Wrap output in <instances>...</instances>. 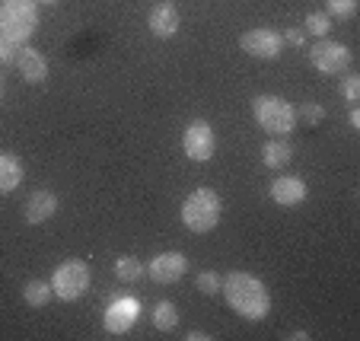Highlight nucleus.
<instances>
[{
    "instance_id": "obj_22",
    "label": "nucleus",
    "mask_w": 360,
    "mask_h": 341,
    "mask_svg": "<svg viewBox=\"0 0 360 341\" xmlns=\"http://www.w3.org/2000/svg\"><path fill=\"white\" fill-rule=\"evenodd\" d=\"M341 96H345L351 105L360 103V74H354V70H345V80H341Z\"/></svg>"
},
{
    "instance_id": "obj_11",
    "label": "nucleus",
    "mask_w": 360,
    "mask_h": 341,
    "mask_svg": "<svg viewBox=\"0 0 360 341\" xmlns=\"http://www.w3.org/2000/svg\"><path fill=\"white\" fill-rule=\"evenodd\" d=\"M271 201L274 205H281V207H297V205H303L306 201V195H309V188H306V182L300 176H278L271 182Z\"/></svg>"
},
{
    "instance_id": "obj_25",
    "label": "nucleus",
    "mask_w": 360,
    "mask_h": 341,
    "mask_svg": "<svg viewBox=\"0 0 360 341\" xmlns=\"http://www.w3.org/2000/svg\"><path fill=\"white\" fill-rule=\"evenodd\" d=\"M16 48H20V45H13V41H7L4 35H0V64L16 61Z\"/></svg>"
},
{
    "instance_id": "obj_9",
    "label": "nucleus",
    "mask_w": 360,
    "mask_h": 341,
    "mask_svg": "<svg viewBox=\"0 0 360 341\" xmlns=\"http://www.w3.org/2000/svg\"><path fill=\"white\" fill-rule=\"evenodd\" d=\"M239 48H243L245 55L259 58V61H271V58H278L281 51H284V35H281L278 29L259 26V29H249V32H243V39H239Z\"/></svg>"
},
{
    "instance_id": "obj_16",
    "label": "nucleus",
    "mask_w": 360,
    "mask_h": 341,
    "mask_svg": "<svg viewBox=\"0 0 360 341\" xmlns=\"http://www.w3.org/2000/svg\"><path fill=\"white\" fill-rule=\"evenodd\" d=\"M290 160H293V147L287 143V137H271V141H265V147H262V163H265L268 169H284Z\"/></svg>"
},
{
    "instance_id": "obj_24",
    "label": "nucleus",
    "mask_w": 360,
    "mask_h": 341,
    "mask_svg": "<svg viewBox=\"0 0 360 341\" xmlns=\"http://www.w3.org/2000/svg\"><path fill=\"white\" fill-rule=\"evenodd\" d=\"M297 118H303V122H309V124H319V122H326V109H322L319 103H303L297 109Z\"/></svg>"
},
{
    "instance_id": "obj_23",
    "label": "nucleus",
    "mask_w": 360,
    "mask_h": 341,
    "mask_svg": "<svg viewBox=\"0 0 360 341\" xmlns=\"http://www.w3.org/2000/svg\"><path fill=\"white\" fill-rule=\"evenodd\" d=\"M195 284H198V290H201V294L214 297V294H220V284H224V278H220L217 271H201L195 278Z\"/></svg>"
},
{
    "instance_id": "obj_19",
    "label": "nucleus",
    "mask_w": 360,
    "mask_h": 341,
    "mask_svg": "<svg viewBox=\"0 0 360 341\" xmlns=\"http://www.w3.org/2000/svg\"><path fill=\"white\" fill-rule=\"evenodd\" d=\"M176 326H179V309L172 307L169 300H160L157 307H153V328H157V332H172Z\"/></svg>"
},
{
    "instance_id": "obj_2",
    "label": "nucleus",
    "mask_w": 360,
    "mask_h": 341,
    "mask_svg": "<svg viewBox=\"0 0 360 341\" xmlns=\"http://www.w3.org/2000/svg\"><path fill=\"white\" fill-rule=\"evenodd\" d=\"M39 29L35 0H0V35L13 45H26Z\"/></svg>"
},
{
    "instance_id": "obj_21",
    "label": "nucleus",
    "mask_w": 360,
    "mask_h": 341,
    "mask_svg": "<svg viewBox=\"0 0 360 341\" xmlns=\"http://www.w3.org/2000/svg\"><path fill=\"white\" fill-rule=\"evenodd\" d=\"M326 13L335 20H351L357 13V0H326Z\"/></svg>"
},
{
    "instance_id": "obj_3",
    "label": "nucleus",
    "mask_w": 360,
    "mask_h": 341,
    "mask_svg": "<svg viewBox=\"0 0 360 341\" xmlns=\"http://www.w3.org/2000/svg\"><path fill=\"white\" fill-rule=\"evenodd\" d=\"M252 115H255L259 128L268 131L271 137H287V134H293V128H297V109L287 103L284 96H274V93L255 96Z\"/></svg>"
},
{
    "instance_id": "obj_28",
    "label": "nucleus",
    "mask_w": 360,
    "mask_h": 341,
    "mask_svg": "<svg viewBox=\"0 0 360 341\" xmlns=\"http://www.w3.org/2000/svg\"><path fill=\"white\" fill-rule=\"evenodd\" d=\"M188 338L191 341H211V335L207 332H188Z\"/></svg>"
},
{
    "instance_id": "obj_20",
    "label": "nucleus",
    "mask_w": 360,
    "mask_h": 341,
    "mask_svg": "<svg viewBox=\"0 0 360 341\" xmlns=\"http://www.w3.org/2000/svg\"><path fill=\"white\" fill-rule=\"evenodd\" d=\"M328 29H332V16H328L326 10H313V13L306 16V26H303V32L316 35V39H326V35H328Z\"/></svg>"
},
{
    "instance_id": "obj_26",
    "label": "nucleus",
    "mask_w": 360,
    "mask_h": 341,
    "mask_svg": "<svg viewBox=\"0 0 360 341\" xmlns=\"http://www.w3.org/2000/svg\"><path fill=\"white\" fill-rule=\"evenodd\" d=\"M281 35H284V45H306L303 29H287V32H281Z\"/></svg>"
},
{
    "instance_id": "obj_15",
    "label": "nucleus",
    "mask_w": 360,
    "mask_h": 341,
    "mask_svg": "<svg viewBox=\"0 0 360 341\" xmlns=\"http://www.w3.org/2000/svg\"><path fill=\"white\" fill-rule=\"evenodd\" d=\"M22 179H26V166H22V160L16 157V153L0 150V195L16 191L22 185Z\"/></svg>"
},
{
    "instance_id": "obj_12",
    "label": "nucleus",
    "mask_w": 360,
    "mask_h": 341,
    "mask_svg": "<svg viewBox=\"0 0 360 341\" xmlns=\"http://www.w3.org/2000/svg\"><path fill=\"white\" fill-rule=\"evenodd\" d=\"M58 195L55 191H45V188H39V191H32L26 198V207H22V220L26 224H32V226H39V224H45V220H51L58 214Z\"/></svg>"
},
{
    "instance_id": "obj_17",
    "label": "nucleus",
    "mask_w": 360,
    "mask_h": 341,
    "mask_svg": "<svg viewBox=\"0 0 360 341\" xmlns=\"http://www.w3.org/2000/svg\"><path fill=\"white\" fill-rule=\"evenodd\" d=\"M51 297H55V290H51V281L32 278V281H26V287H22V300H26L32 309L48 307V303H51Z\"/></svg>"
},
{
    "instance_id": "obj_14",
    "label": "nucleus",
    "mask_w": 360,
    "mask_h": 341,
    "mask_svg": "<svg viewBox=\"0 0 360 341\" xmlns=\"http://www.w3.org/2000/svg\"><path fill=\"white\" fill-rule=\"evenodd\" d=\"M16 67H20V74H22V80L26 83H45V77H48V61H45V55L41 51H35L32 45H20L16 48Z\"/></svg>"
},
{
    "instance_id": "obj_31",
    "label": "nucleus",
    "mask_w": 360,
    "mask_h": 341,
    "mask_svg": "<svg viewBox=\"0 0 360 341\" xmlns=\"http://www.w3.org/2000/svg\"><path fill=\"white\" fill-rule=\"evenodd\" d=\"M0 96H4V80H0Z\"/></svg>"
},
{
    "instance_id": "obj_29",
    "label": "nucleus",
    "mask_w": 360,
    "mask_h": 341,
    "mask_svg": "<svg viewBox=\"0 0 360 341\" xmlns=\"http://www.w3.org/2000/svg\"><path fill=\"white\" fill-rule=\"evenodd\" d=\"M290 338L293 341H306L309 338V332H306V328H297V332H290Z\"/></svg>"
},
{
    "instance_id": "obj_7",
    "label": "nucleus",
    "mask_w": 360,
    "mask_h": 341,
    "mask_svg": "<svg viewBox=\"0 0 360 341\" xmlns=\"http://www.w3.org/2000/svg\"><path fill=\"white\" fill-rule=\"evenodd\" d=\"M141 319V300L131 294H115L105 307V316H102V326L112 335H128L131 328Z\"/></svg>"
},
{
    "instance_id": "obj_1",
    "label": "nucleus",
    "mask_w": 360,
    "mask_h": 341,
    "mask_svg": "<svg viewBox=\"0 0 360 341\" xmlns=\"http://www.w3.org/2000/svg\"><path fill=\"white\" fill-rule=\"evenodd\" d=\"M220 290H224V297H226V307L249 322H259L271 313V294H268L265 281H262L259 274L230 271L224 278V284H220Z\"/></svg>"
},
{
    "instance_id": "obj_30",
    "label": "nucleus",
    "mask_w": 360,
    "mask_h": 341,
    "mask_svg": "<svg viewBox=\"0 0 360 341\" xmlns=\"http://www.w3.org/2000/svg\"><path fill=\"white\" fill-rule=\"evenodd\" d=\"M35 4H58V0H35Z\"/></svg>"
},
{
    "instance_id": "obj_4",
    "label": "nucleus",
    "mask_w": 360,
    "mask_h": 341,
    "mask_svg": "<svg viewBox=\"0 0 360 341\" xmlns=\"http://www.w3.org/2000/svg\"><path fill=\"white\" fill-rule=\"evenodd\" d=\"M220 211H224V205H220V195L214 188H195L185 198L182 205V224L188 226L191 233H211L214 226L220 224Z\"/></svg>"
},
{
    "instance_id": "obj_8",
    "label": "nucleus",
    "mask_w": 360,
    "mask_h": 341,
    "mask_svg": "<svg viewBox=\"0 0 360 341\" xmlns=\"http://www.w3.org/2000/svg\"><path fill=\"white\" fill-rule=\"evenodd\" d=\"M309 64L322 74H345V70H351V51L341 41L319 39L316 45H309Z\"/></svg>"
},
{
    "instance_id": "obj_5",
    "label": "nucleus",
    "mask_w": 360,
    "mask_h": 341,
    "mask_svg": "<svg viewBox=\"0 0 360 341\" xmlns=\"http://www.w3.org/2000/svg\"><path fill=\"white\" fill-rule=\"evenodd\" d=\"M89 284H93V271H89V265L80 259L61 262V265L55 268V274H51V290H55V297L64 303L80 300L89 290Z\"/></svg>"
},
{
    "instance_id": "obj_13",
    "label": "nucleus",
    "mask_w": 360,
    "mask_h": 341,
    "mask_svg": "<svg viewBox=\"0 0 360 341\" xmlns=\"http://www.w3.org/2000/svg\"><path fill=\"white\" fill-rule=\"evenodd\" d=\"M147 26L150 32L157 35V39H172V35L179 32V26H182V16H179V7L176 4H157V7L150 10L147 16Z\"/></svg>"
},
{
    "instance_id": "obj_27",
    "label": "nucleus",
    "mask_w": 360,
    "mask_h": 341,
    "mask_svg": "<svg viewBox=\"0 0 360 341\" xmlns=\"http://www.w3.org/2000/svg\"><path fill=\"white\" fill-rule=\"evenodd\" d=\"M351 128H360V112H357V105H351Z\"/></svg>"
},
{
    "instance_id": "obj_6",
    "label": "nucleus",
    "mask_w": 360,
    "mask_h": 341,
    "mask_svg": "<svg viewBox=\"0 0 360 341\" xmlns=\"http://www.w3.org/2000/svg\"><path fill=\"white\" fill-rule=\"evenodd\" d=\"M182 150L191 163H207V160L214 157L217 137H214V124L207 122V118L188 122V128H185V134H182Z\"/></svg>"
},
{
    "instance_id": "obj_10",
    "label": "nucleus",
    "mask_w": 360,
    "mask_h": 341,
    "mask_svg": "<svg viewBox=\"0 0 360 341\" xmlns=\"http://www.w3.org/2000/svg\"><path fill=\"white\" fill-rule=\"evenodd\" d=\"M185 271H188V259L182 252H160L147 265V278L157 284H176V281H182Z\"/></svg>"
},
{
    "instance_id": "obj_18",
    "label": "nucleus",
    "mask_w": 360,
    "mask_h": 341,
    "mask_svg": "<svg viewBox=\"0 0 360 341\" xmlns=\"http://www.w3.org/2000/svg\"><path fill=\"white\" fill-rule=\"evenodd\" d=\"M143 274H147V265H143L141 259H134V255H122V259L115 262V278L122 281V284H134Z\"/></svg>"
}]
</instances>
